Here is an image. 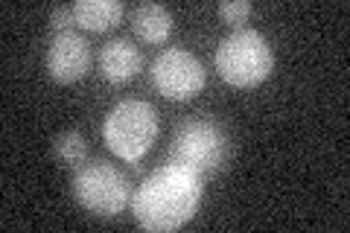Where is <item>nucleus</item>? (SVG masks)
I'll use <instances>...</instances> for the list:
<instances>
[{"label":"nucleus","instance_id":"8","mask_svg":"<svg viewBox=\"0 0 350 233\" xmlns=\"http://www.w3.org/2000/svg\"><path fill=\"white\" fill-rule=\"evenodd\" d=\"M140 64H144L140 50L135 47V44H129L126 38H114V41H108L103 47L100 70H103V76L108 82L123 85L129 79H135V76L140 73Z\"/></svg>","mask_w":350,"mask_h":233},{"label":"nucleus","instance_id":"7","mask_svg":"<svg viewBox=\"0 0 350 233\" xmlns=\"http://www.w3.org/2000/svg\"><path fill=\"white\" fill-rule=\"evenodd\" d=\"M91 68V44L79 32H59L47 53V70L56 82L70 85Z\"/></svg>","mask_w":350,"mask_h":233},{"label":"nucleus","instance_id":"5","mask_svg":"<svg viewBox=\"0 0 350 233\" xmlns=\"http://www.w3.org/2000/svg\"><path fill=\"white\" fill-rule=\"evenodd\" d=\"M73 193L76 202L94 216H117L126 210L129 202V184L114 166L108 163H91L79 166L73 175Z\"/></svg>","mask_w":350,"mask_h":233},{"label":"nucleus","instance_id":"11","mask_svg":"<svg viewBox=\"0 0 350 233\" xmlns=\"http://www.w3.org/2000/svg\"><path fill=\"white\" fill-rule=\"evenodd\" d=\"M56 152H59V158L68 163V166L79 169V166L85 163L88 143H85V137L79 135V131H64V135L56 137Z\"/></svg>","mask_w":350,"mask_h":233},{"label":"nucleus","instance_id":"6","mask_svg":"<svg viewBox=\"0 0 350 233\" xmlns=\"http://www.w3.org/2000/svg\"><path fill=\"white\" fill-rule=\"evenodd\" d=\"M152 82H155L158 94L175 99V102H184V99H193L204 87L207 73L204 64L190 50L170 47L152 64Z\"/></svg>","mask_w":350,"mask_h":233},{"label":"nucleus","instance_id":"12","mask_svg":"<svg viewBox=\"0 0 350 233\" xmlns=\"http://www.w3.org/2000/svg\"><path fill=\"white\" fill-rule=\"evenodd\" d=\"M248 15H251L248 0H225V3H219V18L228 20V24H234V27L245 24Z\"/></svg>","mask_w":350,"mask_h":233},{"label":"nucleus","instance_id":"3","mask_svg":"<svg viewBox=\"0 0 350 233\" xmlns=\"http://www.w3.org/2000/svg\"><path fill=\"white\" fill-rule=\"evenodd\" d=\"M103 135L117 158L135 163L152 149L158 137V111L144 99H126L105 117Z\"/></svg>","mask_w":350,"mask_h":233},{"label":"nucleus","instance_id":"13","mask_svg":"<svg viewBox=\"0 0 350 233\" xmlns=\"http://www.w3.org/2000/svg\"><path fill=\"white\" fill-rule=\"evenodd\" d=\"M70 24H76L73 6H59V9H53V29H56V32H68Z\"/></svg>","mask_w":350,"mask_h":233},{"label":"nucleus","instance_id":"2","mask_svg":"<svg viewBox=\"0 0 350 233\" xmlns=\"http://www.w3.org/2000/svg\"><path fill=\"white\" fill-rule=\"evenodd\" d=\"M275 50L254 29H237L216 47V70L234 87H254L269 79Z\"/></svg>","mask_w":350,"mask_h":233},{"label":"nucleus","instance_id":"9","mask_svg":"<svg viewBox=\"0 0 350 233\" xmlns=\"http://www.w3.org/2000/svg\"><path fill=\"white\" fill-rule=\"evenodd\" d=\"M126 15V6L120 0H79L73 3V18L91 32H103L117 27Z\"/></svg>","mask_w":350,"mask_h":233},{"label":"nucleus","instance_id":"10","mask_svg":"<svg viewBox=\"0 0 350 233\" xmlns=\"http://www.w3.org/2000/svg\"><path fill=\"white\" fill-rule=\"evenodd\" d=\"M131 27H135L140 41L163 44L172 32V15L161 3H140L135 9V15H131Z\"/></svg>","mask_w":350,"mask_h":233},{"label":"nucleus","instance_id":"4","mask_svg":"<svg viewBox=\"0 0 350 233\" xmlns=\"http://www.w3.org/2000/svg\"><path fill=\"white\" fill-rule=\"evenodd\" d=\"M170 158L172 163H178L196 175L216 172L228 158V137L211 120H190L175 135Z\"/></svg>","mask_w":350,"mask_h":233},{"label":"nucleus","instance_id":"1","mask_svg":"<svg viewBox=\"0 0 350 233\" xmlns=\"http://www.w3.org/2000/svg\"><path fill=\"white\" fill-rule=\"evenodd\" d=\"M202 204V175L184 169L178 163H167L146 175L144 184L137 187L135 202V219L152 233L178 230L181 225L196 216Z\"/></svg>","mask_w":350,"mask_h":233}]
</instances>
